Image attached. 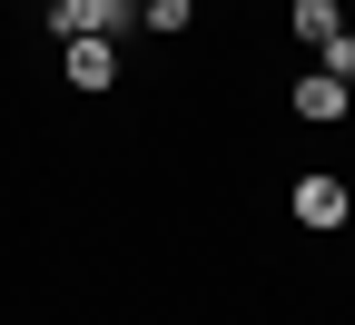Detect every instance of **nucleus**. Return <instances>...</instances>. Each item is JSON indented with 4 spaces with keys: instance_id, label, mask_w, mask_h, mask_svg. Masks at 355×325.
I'll return each mask as SVG.
<instances>
[{
    "instance_id": "1",
    "label": "nucleus",
    "mask_w": 355,
    "mask_h": 325,
    "mask_svg": "<svg viewBox=\"0 0 355 325\" xmlns=\"http://www.w3.org/2000/svg\"><path fill=\"white\" fill-rule=\"evenodd\" d=\"M286 207H296L306 237H345V227H355V188H345V177H326V168H306L296 188H286Z\"/></svg>"
},
{
    "instance_id": "2",
    "label": "nucleus",
    "mask_w": 355,
    "mask_h": 325,
    "mask_svg": "<svg viewBox=\"0 0 355 325\" xmlns=\"http://www.w3.org/2000/svg\"><path fill=\"white\" fill-rule=\"evenodd\" d=\"M128 20H139V0H40V30H50V39H79V30L119 39Z\"/></svg>"
},
{
    "instance_id": "3",
    "label": "nucleus",
    "mask_w": 355,
    "mask_h": 325,
    "mask_svg": "<svg viewBox=\"0 0 355 325\" xmlns=\"http://www.w3.org/2000/svg\"><path fill=\"white\" fill-rule=\"evenodd\" d=\"M286 109H296L306 128H336V118L355 109V79H326V69H306V79L286 89Z\"/></svg>"
},
{
    "instance_id": "4",
    "label": "nucleus",
    "mask_w": 355,
    "mask_h": 325,
    "mask_svg": "<svg viewBox=\"0 0 355 325\" xmlns=\"http://www.w3.org/2000/svg\"><path fill=\"white\" fill-rule=\"evenodd\" d=\"M60 79H69V89H109V79H119V39H99V30L60 39Z\"/></svg>"
},
{
    "instance_id": "5",
    "label": "nucleus",
    "mask_w": 355,
    "mask_h": 325,
    "mask_svg": "<svg viewBox=\"0 0 355 325\" xmlns=\"http://www.w3.org/2000/svg\"><path fill=\"white\" fill-rule=\"evenodd\" d=\"M286 20H296V39H306V50H326V39L345 30V0H296Z\"/></svg>"
},
{
    "instance_id": "6",
    "label": "nucleus",
    "mask_w": 355,
    "mask_h": 325,
    "mask_svg": "<svg viewBox=\"0 0 355 325\" xmlns=\"http://www.w3.org/2000/svg\"><path fill=\"white\" fill-rule=\"evenodd\" d=\"M139 20H148L158 39H178V30H188V20H198V0H139Z\"/></svg>"
},
{
    "instance_id": "7",
    "label": "nucleus",
    "mask_w": 355,
    "mask_h": 325,
    "mask_svg": "<svg viewBox=\"0 0 355 325\" xmlns=\"http://www.w3.org/2000/svg\"><path fill=\"white\" fill-rule=\"evenodd\" d=\"M316 69H326V79H355V30H336V39H326V50H316Z\"/></svg>"
}]
</instances>
